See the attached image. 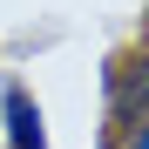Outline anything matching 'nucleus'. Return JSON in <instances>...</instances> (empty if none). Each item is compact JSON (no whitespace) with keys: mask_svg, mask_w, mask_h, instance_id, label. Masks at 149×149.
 <instances>
[{"mask_svg":"<svg viewBox=\"0 0 149 149\" xmlns=\"http://www.w3.org/2000/svg\"><path fill=\"white\" fill-rule=\"evenodd\" d=\"M0 115H7V142L14 149H47V122H41V102L20 81H7V95H0Z\"/></svg>","mask_w":149,"mask_h":149,"instance_id":"nucleus-1","label":"nucleus"},{"mask_svg":"<svg viewBox=\"0 0 149 149\" xmlns=\"http://www.w3.org/2000/svg\"><path fill=\"white\" fill-rule=\"evenodd\" d=\"M122 149H149V122H129V136H122Z\"/></svg>","mask_w":149,"mask_h":149,"instance_id":"nucleus-2","label":"nucleus"}]
</instances>
